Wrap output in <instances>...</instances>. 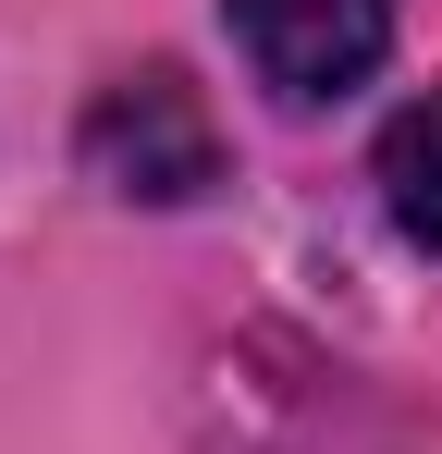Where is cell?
<instances>
[{
    "label": "cell",
    "mask_w": 442,
    "mask_h": 454,
    "mask_svg": "<svg viewBox=\"0 0 442 454\" xmlns=\"http://www.w3.org/2000/svg\"><path fill=\"white\" fill-rule=\"evenodd\" d=\"M86 172H99L111 197L185 209V197L221 172V136H209V111H197V86L172 74V62H147V74L99 86V111H86Z\"/></svg>",
    "instance_id": "6da1fadb"
},
{
    "label": "cell",
    "mask_w": 442,
    "mask_h": 454,
    "mask_svg": "<svg viewBox=\"0 0 442 454\" xmlns=\"http://www.w3.org/2000/svg\"><path fill=\"white\" fill-rule=\"evenodd\" d=\"M381 209H393L406 246L442 258V86L418 111H393V136H381Z\"/></svg>",
    "instance_id": "3957f363"
},
{
    "label": "cell",
    "mask_w": 442,
    "mask_h": 454,
    "mask_svg": "<svg viewBox=\"0 0 442 454\" xmlns=\"http://www.w3.org/2000/svg\"><path fill=\"white\" fill-rule=\"evenodd\" d=\"M221 12H233L246 74L271 86V98H295V111L344 98L393 50V0H221Z\"/></svg>",
    "instance_id": "7a4b0ae2"
}]
</instances>
